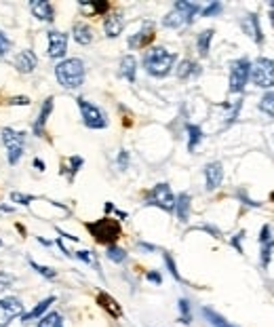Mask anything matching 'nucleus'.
Here are the masks:
<instances>
[{
  "instance_id": "nucleus-15",
  "label": "nucleus",
  "mask_w": 274,
  "mask_h": 327,
  "mask_svg": "<svg viewBox=\"0 0 274 327\" xmlns=\"http://www.w3.org/2000/svg\"><path fill=\"white\" fill-rule=\"evenodd\" d=\"M53 97H47L44 101H42V106H40V112H38V116H36V120H34V125H32V131H34V135L36 137H42L44 135V127H47V120H49V116H51V112H53Z\"/></svg>"
},
{
  "instance_id": "nucleus-5",
  "label": "nucleus",
  "mask_w": 274,
  "mask_h": 327,
  "mask_svg": "<svg viewBox=\"0 0 274 327\" xmlns=\"http://www.w3.org/2000/svg\"><path fill=\"white\" fill-rule=\"evenodd\" d=\"M0 140L7 148V161L9 165H17L26 152V131H15L11 127H5L0 131Z\"/></svg>"
},
{
  "instance_id": "nucleus-31",
  "label": "nucleus",
  "mask_w": 274,
  "mask_h": 327,
  "mask_svg": "<svg viewBox=\"0 0 274 327\" xmlns=\"http://www.w3.org/2000/svg\"><path fill=\"white\" fill-rule=\"evenodd\" d=\"M67 165H70V167L61 169V173H65V171H67V180L74 182V176L80 171V167L84 165V161H82V157H70V159H67Z\"/></svg>"
},
{
  "instance_id": "nucleus-43",
  "label": "nucleus",
  "mask_w": 274,
  "mask_h": 327,
  "mask_svg": "<svg viewBox=\"0 0 274 327\" xmlns=\"http://www.w3.org/2000/svg\"><path fill=\"white\" fill-rule=\"evenodd\" d=\"M74 257H78V260H82L84 264H95V257L91 255V251H76Z\"/></svg>"
},
{
  "instance_id": "nucleus-50",
  "label": "nucleus",
  "mask_w": 274,
  "mask_h": 327,
  "mask_svg": "<svg viewBox=\"0 0 274 327\" xmlns=\"http://www.w3.org/2000/svg\"><path fill=\"white\" fill-rule=\"evenodd\" d=\"M270 21L274 26V3H270Z\"/></svg>"
},
{
  "instance_id": "nucleus-49",
  "label": "nucleus",
  "mask_w": 274,
  "mask_h": 327,
  "mask_svg": "<svg viewBox=\"0 0 274 327\" xmlns=\"http://www.w3.org/2000/svg\"><path fill=\"white\" fill-rule=\"evenodd\" d=\"M0 211H3V213H13V207H9V205H0Z\"/></svg>"
},
{
  "instance_id": "nucleus-25",
  "label": "nucleus",
  "mask_w": 274,
  "mask_h": 327,
  "mask_svg": "<svg viewBox=\"0 0 274 327\" xmlns=\"http://www.w3.org/2000/svg\"><path fill=\"white\" fill-rule=\"evenodd\" d=\"M202 317L209 321V325H213V327H236L234 323H230L228 319H224L219 313H215L213 308H209V306H204L202 308Z\"/></svg>"
},
{
  "instance_id": "nucleus-28",
  "label": "nucleus",
  "mask_w": 274,
  "mask_h": 327,
  "mask_svg": "<svg viewBox=\"0 0 274 327\" xmlns=\"http://www.w3.org/2000/svg\"><path fill=\"white\" fill-rule=\"evenodd\" d=\"M97 302H99L101 306H104L112 317H121V315H123V313H121V306H118V304H116V302H114L108 294H99V296H97Z\"/></svg>"
},
{
  "instance_id": "nucleus-3",
  "label": "nucleus",
  "mask_w": 274,
  "mask_h": 327,
  "mask_svg": "<svg viewBox=\"0 0 274 327\" xmlns=\"http://www.w3.org/2000/svg\"><path fill=\"white\" fill-rule=\"evenodd\" d=\"M200 5L196 3H186V0H177L165 17H163V26L169 30H179L184 26H190L194 21V17L200 13Z\"/></svg>"
},
{
  "instance_id": "nucleus-9",
  "label": "nucleus",
  "mask_w": 274,
  "mask_h": 327,
  "mask_svg": "<svg viewBox=\"0 0 274 327\" xmlns=\"http://www.w3.org/2000/svg\"><path fill=\"white\" fill-rule=\"evenodd\" d=\"M251 74V61L247 57H241L230 63V80H228V91L230 93H243Z\"/></svg>"
},
{
  "instance_id": "nucleus-27",
  "label": "nucleus",
  "mask_w": 274,
  "mask_h": 327,
  "mask_svg": "<svg viewBox=\"0 0 274 327\" xmlns=\"http://www.w3.org/2000/svg\"><path fill=\"white\" fill-rule=\"evenodd\" d=\"M36 327H63V317L59 313H55V311H51L42 319H38Z\"/></svg>"
},
{
  "instance_id": "nucleus-36",
  "label": "nucleus",
  "mask_w": 274,
  "mask_h": 327,
  "mask_svg": "<svg viewBox=\"0 0 274 327\" xmlns=\"http://www.w3.org/2000/svg\"><path fill=\"white\" fill-rule=\"evenodd\" d=\"M163 260H165V264H167V268H169V272H171V277H173L175 281H181L179 272H177V266H175V260H173V255H171V253H163Z\"/></svg>"
},
{
  "instance_id": "nucleus-41",
  "label": "nucleus",
  "mask_w": 274,
  "mask_h": 327,
  "mask_svg": "<svg viewBox=\"0 0 274 327\" xmlns=\"http://www.w3.org/2000/svg\"><path fill=\"white\" fill-rule=\"evenodd\" d=\"M36 197H32V194H21V192H13L11 194V201L13 203H19V205H30Z\"/></svg>"
},
{
  "instance_id": "nucleus-34",
  "label": "nucleus",
  "mask_w": 274,
  "mask_h": 327,
  "mask_svg": "<svg viewBox=\"0 0 274 327\" xmlns=\"http://www.w3.org/2000/svg\"><path fill=\"white\" fill-rule=\"evenodd\" d=\"M30 262V266L36 270L40 277H44V279H55L57 277V270H53V268H49V266H42V264H38V262H34V260H28Z\"/></svg>"
},
{
  "instance_id": "nucleus-44",
  "label": "nucleus",
  "mask_w": 274,
  "mask_h": 327,
  "mask_svg": "<svg viewBox=\"0 0 274 327\" xmlns=\"http://www.w3.org/2000/svg\"><path fill=\"white\" fill-rule=\"evenodd\" d=\"M146 279H148L150 283H154V285H161V283H163V277H161V272H156V270H150V272L146 274Z\"/></svg>"
},
{
  "instance_id": "nucleus-51",
  "label": "nucleus",
  "mask_w": 274,
  "mask_h": 327,
  "mask_svg": "<svg viewBox=\"0 0 274 327\" xmlns=\"http://www.w3.org/2000/svg\"><path fill=\"white\" fill-rule=\"evenodd\" d=\"M270 201H272V203H274V192H272V194H270Z\"/></svg>"
},
{
  "instance_id": "nucleus-30",
  "label": "nucleus",
  "mask_w": 274,
  "mask_h": 327,
  "mask_svg": "<svg viewBox=\"0 0 274 327\" xmlns=\"http://www.w3.org/2000/svg\"><path fill=\"white\" fill-rule=\"evenodd\" d=\"M262 247V253H260V262H262V268L266 270L270 266V260H272V249H274V238L266 241V243H260Z\"/></svg>"
},
{
  "instance_id": "nucleus-6",
  "label": "nucleus",
  "mask_w": 274,
  "mask_h": 327,
  "mask_svg": "<svg viewBox=\"0 0 274 327\" xmlns=\"http://www.w3.org/2000/svg\"><path fill=\"white\" fill-rule=\"evenodd\" d=\"M251 82L260 89H272L274 87V59L270 57H258L251 63Z\"/></svg>"
},
{
  "instance_id": "nucleus-19",
  "label": "nucleus",
  "mask_w": 274,
  "mask_h": 327,
  "mask_svg": "<svg viewBox=\"0 0 274 327\" xmlns=\"http://www.w3.org/2000/svg\"><path fill=\"white\" fill-rule=\"evenodd\" d=\"M200 72H202V68H200V63H196L194 59H181L179 66H177V70H175V74H177L179 80L196 78V76H200Z\"/></svg>"
},
{
  "instance_id": "nucleus-16",
  "label": "nucleus",
  "mask_w": 274,
  "mask_h": 327,
  "mask_svg": "<svg viewBox=\"0 0 274 327\" xmlns=\"http://www.w3.org/2000/svg\"><path fill=\"white\" fill-rule=\"evenodd\" d=\"M152 40H154V24H152V21H146L144 28L129 38V47H131V49H146Z\"/></svg>"
},
{
  "instance_id": "nucleus-52",
  "label": "nucleus",
  "mask_w": 274,
  "mask_h": 327,
  "mask_svg": "<svg viewBox=\"0 0 274 327\" xmlns=\"http://www.w3.org/2000/svg\"><path fill=\"white\" fill-rule=\"evenodd\" d=\"M0 247H3V241H0Z\"/></svg>"
},
{
  "instance_id": "nucleus-45",
  "label": "nucleus",
  "mask_w": 274,
  "mask_h": 327,
  "mask_svg": "<svg viewBox=\"0 0 274 327\" xmlns=\"http://www.w3.org/2000/svg\"><path fill=\"white\" fill-rule=\"evenodd\" d=\"M236 197H238V199H241V201H243L245 205H249V207H260V203H255V201H251V199H249V197L245 194V190H238V192H236Z\"/></svg>"
},
{
  "instance_id": "nucleus-32",
  "label": "nucleus",
  "mask_w": 274,
  "mask_h": 327,
  "mask_svg": "<svg viewBox=\"0 0 274 327\" xmlns=\"http://www.w3.org/2000/svg\"><path fill=\"white\" fill-rule=\"evenodd\" d=\"M260 110H262L264 114H268V116L274 118V91H268V93L260 99Z\"/></svg>"
},
{
  "instance_id": "nucleus-35",
  "label": "nucleus",
  "mask_w": 274,
  "mask_h": 327,
  "mask_svg": "<svg viewBox=\"0 0 274 327\" xmlns=\"http://www.w3.org/2000/svg\"><path fill=\"white\" fill-rule=\"evenodd\" d=\"M221 11H224V5H221V3H211V5L204 7V9H200V17H215V15H219Z\"/></svg>"
},
{
  "instance_id": "nucleus-42",
  "label": "nucleus",
  "mask_w": 274,
  "mask_h": 327,
  "mask_svg": "<svg viewBox=\"0 0 274 327\" xmlns=\"http://www.w3.org/2000/svg\"><path fill=\"white\" fill-rule=\"evenodd\" d=\"M9 106H30V97L28 95H17L9 99Z\"/></svg>"
},
{
  "instance_id": "nucleus-22",
  "label": "nucleus",
  "mask_w": 274,
  "mask_h": 327,
  "mask_svg": "<svg viewBox=\"0 0 274 327\" xmlns=\"http://www.w3.org/2000/svg\"><path fill=\"white\" fill-rule=\"evenodd\" d=\"M72 36H74V40H76L78 45L87 47V45H91V42H93V28H91L89 24L76 21V24L72 26Z\"/></svg>"
},
{
  "instance_id": "nucleus-14",
  "label": "nucleus",
  "mask_w": 274,
  "mask_h": 327,
  "mask_svg": "<svg viewBox=\"0 0 274 327\" xmlns=\"http://www.w3.org/2000/svg\"><path fill=\"white\" fill-rule=\"evenodd\" d=\"M36 66H38V57L34 55V51L32 49H24L17 53L15 57V68L19 70L21 74H32L34 70H36Z\"/></svg>"
},
{
  "instance_id": "nucleus-7",
  "label": "nucleus",
  "mask_w": 274,
  "mask_h": 327,
  "mask_svg": "<svg viewBox=\"0 0 274 327\" xmlns=\"http://www.w3.org/2000/svg\"><path fill=\"white\" fill-rule=\"evenodd\" d=\"M76 104L80 108V116H82L84 127H89V129H106L108 127V114L99 106H95L93 101L84 99V97H78Z\"/></svg>"
},
{
  "instance_id": "nucleus-33",
  "label": "nucleus",
  "mask_w": 274,
  "mask_h": 327,
  "mask_svg": "<svg viewBox=\"0 0 274 327\" xmlns=\"http://www.w3.org/2000/svg\"><path fill=\"white\" fill-rule=\"evenodd\" d=\"M177 306H179V321H181L184 325H188V323H190V321H192V311H190V302H188L186 298H181Z\"/></svg>"
},
{
  "instance_id": "nucleus-20",
  "label": "nucleus",
  "mask_w": 274,
  "mask_h": 327,
  "mask_svg": "<svg viewBox=\"0 0 274 327\" xmlns=\"http://www.w3.org/2000/svg\"><path fill=\"white\" fill-rule=\"evenodd\" d=\"M243 30L249 34V36H253V40L258 42V45L264 42V34H262V28H260V17H258V13H251V15L245 17V19H243Z\"/></svg>"
},
{
  "instance_id": "nucleus-47",
  "label": "nucleus",
  "mask_w": 274,
  "mask_h": 327,
  "mask_svg": "<svg viewBox=\"0 0 274 327\" xmlns=\"http://www.w3.org/2000/svg\"><path fill=\"white\" fill-rule=\"evenodd\" d=\"M137 247L144 249V251H156V247L150 245V243H144V241H140V243H137Z\"/></svg>"
},
{
  "instance_id": "nucleus-23",
  "label": "nucleus",
  "mask_w": 274,
  "mask_h": 327,
  "mask_svg": "<svg viewBox=\"0 0 274 327\" xmlns=\"http://www.w3.org/2000/svg\"><path fill=\"white\" fill-rule=\"evenodd\" d=\"M118 74H121L123 78H127L129 82H135L137 78V61L133 55H125L121 59V70H118Z\"/></svg>"
},
{
  "instance_id": "nucleus-17",
  "label": "nucleus",
  "mask_w": 274,
  "mask_h": 327,
  "mask_svg": "<svg viewBox=\"0 0 274 327\" xmlns=\"http://www.w3.org/2000/svg\"><path fill=\"white\" fill-rule=\"evenodd\" d=\"M125 30V19L121 13H108L104 19V32L108 38H116L121 36V32Z\"/></svg>"
},
{
  "instance_id": "nucleus-24",
  "label": "nucleus",
  "mask_w": 274,
  "mask_h": 327,
  "mask_svg": "<svg viewBox=\"0 0 274 327\" xmlns=\"http://www.w3.org/2000/svg\"><path fill=\"white\" fill-rule=\"evenodd\" d=\"M213 34H215V30H213V28H207V30H202L198 36H196V49H198V55H200V57H207V55H209Z\"/></svg>"
},
{
  "instance_id": "nucleus-21",
  "label": "nucleus",
  "mask_w": 274,
  "mask_h": 327,
  "mask_svg": "<svg viewBox=\"0 0 274 327\" xmlns=\"http://www.w3.org/2000/svg\"><path fill=\"white\" fill-rule=\"evenodd\" d=\"M190 209H192V197L188 192H179L175 197V207H173V211L177 213V220L188 222L190 220Z\"/></svg>"
},
{
  "instance_id": "nucleus-11",
  "label": "nucleus",
  "mask_w": 274,
  "mask_h": 327,
  "mask_svg": "<svg viewBox=\"0 0 274 327\" xmlns=\"http://www.w3.org/2000/svg\"><path fill=\"white\" fill-rule=\"evenodd\" d=\"M47 38H49V51H47L49 57L61 61L65 57V51H67V34H63L59 30H49Z\"/></svg>"
},
{
  "instance_id": "nucleus-29",
  "label": "nucleus",
  "mask_w": 274,
  "mask_h": 327,
  "mask_svg": "<svg viewBox=\"0 0 274 327\" xmlns=\"http://www.w3.org/2000/svg\"><path fill=\"white\" fill-rule=\"evenodd\" d=\"M106 257H108L110 262H114V264H123L127 260V251L123 247H118V245H110L106 249Z\"/></svg>"
},
{
  "instance_id": "nucleus-38",
  "label": "nucleus",
  "mask_w": 274,
  "mask_h": 327,
  "mask_svg": "<svg viewBox=\"0 0 274 327\" xmlns=\"http://www.w3.org/2000/svg\"><path fill=\"white\" fill-rule=\"evenodd\" d=\"M80 5H82V7H91L93 15H104V13L110 9L108 3H80Z\"/></svg>"
},
{
  "instance_id": "nucleus-4",
  "label": "nucleus",
  "mask_w": 274,
  "mask_h": 327,
  "mask_svg": "<svg viewBox=\"0 0 274 327\" xmlns=\"http://www.w3.org/2000/svg\"><path fill=\"white\" fill-rule=\"evenodd\" d=\"M87 230L91 232V236L101 245H116V241L121 238L123 234V228H121V222L118 220H112V217H101V220H95V222H87L84 224Z\"/></svg>"
},
{
  "instance_id": "nucleus-37",
  "label": "nucleus",
  "mask_w": 274,
  "mask_h": 327,
  "mask_svg": "<svg viewBox=\"0 0 274 327\" xmlns=\"http://www.w3.org/2000/svg\"><path fill=\"white\" fill-rule=\"evenodd\" d=\"M13 283H15V277H13V274H9V272H0V294H5L9 287H13Z\"/></svg>"
},
{
  "instance_id": "nucleus-10",
  "label": "nucleus",
  "mask_w": 274,
  "mask_h": 327,
  "mask_svg": "<svg viewBox=\"0 0 274 327\" xmlns=\"http://www.w3.org/2000/svg\"><path fill=\"white\" fill-rule=\"evenodd\" d=\"M24 317V304L19 298L9 296L0 300V327H9L13 319Z\"/></svg>"
},
{
  "instance_id": "nucleus-48",
  "label": "nucleus",
  "mask_w": 274,
  "mask_h": 327,
  "mask_svg": "<svg viewBox=\"0 0 274 327\" xmlns=\"http://www.w3.org/2000/svg\"><path fill=\"white\" fill-rule=\"evenodd\" d=\"M34 167H36L38 171H44V169H47V165H44V161H40V159H34Z\"/></svg>"
},
{
  "instance_id": "nucleus-46",
  "label": "nucleus",
  "mask_w": 274,
  "mask_h": 327,
  "mask_svg": "<svg viewBox=\"0 0 274 327\" xmlns=\"http://www.w3.org/2000/svg\"><path fill=\"white\" fill-rule=\"evenodd\" d=\"M243 236H245V230H241V232H238V234H236V236L230 241V243L236 247V251H238V253H243V247H241V241H243Z\"/></svg>"
},
{
  "instance_id": "nucleus-39",
  "label": "nucleus",
  "mask_w": 274,
  "mask_h": 327,
  "mask_svg": "<svg viewBox=\"0 0 274 327\" xmlns=\"http://www.w3.org/2000/svg\"><path fill=\"white\" fill-rule=\"evenodd\" d=\"M11 47H13V42H11V38L7 36V34L0 30V57L3 55H7L9 51H11Z\"/></svg>"
},
{
  "instance_id": "nucleus-8",
  "label": "nucleus",
  "mask_w": 274,
  "mask_h": 327,
  "mask_svg": "<svg viewBox=\"0 0 274 327\" xmlns=\"http://www.w3.org/2000/svg\"><path fill=\"white\" fill-rule=\"evenodd\" d=\"M146 205H150V207H158V209L171 213L175 207V194H173V190H171V186L167 182L156 184L150 192H146Z\"/></svg>"
},
{
  "instance_id": "nucleus-1",
  "label": "nucleus",
  "mask_w": 274,
  "mask_h": 327,
  "mask_svg": "<svg viewBox=\"0 0 274 327\" xmlns=\"http://www.w3.org/2000/svg\"><path fill=\"white\" fill-rule=\"evenodd\" d=\"M177 61V55L173 53V51H169L165 47H152L148 49L144 53V70L154 76V78H165L171 74V70H173V66Z\"/></svg>"
},
{
  "instance_id": "nucleus-40",
  "label": "nucleus",
  "mask_w": 274,
  "mask_h": 327,
  "mask_svg": "<svg viewBox=\"0 0 274 327\" xmlns=\"http://www.w3.org/2000/svg\"><path fill=\"white\" fill-rule=\"evenodd\" d=\"M116 165H118V171H127V167H129V152H127L125 148H123L121 152H118Z\"/></svg>"
},
{
  "instance_id": "nucleus-26",
  "label": "nucleus",
  "mask_w": 274,
  "mask_h": 327,
  "mask_svg": "<svg viewBox=\"0 0 274 327\" xmlns=\"http://www.w3.org/2000/svg\"><path fill=\"white\" fill-rule=\"evenodd\" d=\"M186 131H188V152H194L198 144L202 142V129L190 123V125H186Z\"/></svg>"
},
{
  "instance_id": "nucleus-2",
  "label": "nucleus",
  "mask_w": 274,
  "mask_h": 327,
  "mask_svg": "<svg viewBox=\"0 0 274 327\" xmlns=\"http://www.w3.org/2000/svg\"><path fill=\"white\" fill-rule=\"evenodd\" d=\"M84 76H87V68L80 57H67L55 66V78L63 89H78L84 82Z\"/></svg>"
},
{
  "instance_id": "nucleus-18",
  "label": "nucleus",
  "mask_w": 274,
  "mask_h": 327,
  "mask_svg": "<svg viewBox=\"0 0 274 327\" xmlns=\"http://www.w3.org/2000/svg\"><path fill=\"white\" fill-rule=\"evenodd\" d=\"M53 302H55V296H49V298L40 300L36 306L32 308L30 313H24V317H21L24 325H28V323H32V321H38V319H42V317L49 313V308H51V304H53Z\"/></svg>"
},
{
  "instance_id": "nucleus-13",
  "label": "nucleus",
  "mask_w": 274,
  "mask_h": 327,
  "mask_svg": "<svg viewBox=\"0 0 274 327\" xmlns=\"http://www.w3.org/2000/svg\"><path fill=\"white\" fill-rule=\"evenodd\" d=\"M30 11L38 21H44V24H53L55 21V7L51 3H47V0H32Z\"/></svg>"
},
{
  "instance_id": "nucleus-12",
  "label": "nucleus",
  "mask_w": 274,
  "mask_h": 327,
  "mask_svg": "<svg viewBox=\"0 0 274 327\" xmlns=\"http://www.w3.org/2000/svg\"><path fill=\"white\" fill-rule=\"evenodd\" d=\"M202 173H204V188H207L209 192H213L221 186V182H224V165L219 161L207 163L202 169Z\"/></svg>"
}]
</instances>
